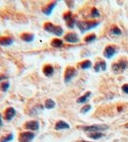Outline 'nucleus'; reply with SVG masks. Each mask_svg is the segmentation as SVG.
<instances>
[{
    "label": "nucleus",
    "instance_id": "f257e3e1",
    "mask_svg": "<svg viewBox=\"0 0 128 142\" xmlns=\"http://www.w3.org/2000/svg\"><path fill=\"white\" fill-rule=\"evenodd\" d=\"M44 29L48 33H51L57 37H60L63 35V29L60 26H55L52 23H46L44 26Z\"/></svg>",
    "mask_w": 128,
    "mask_h": 142
},
{
    "label": "nucleus",
    "instance_id": "f03ea898",
    "mask_svg": "<svg viewBox=\"0 0 128 142\" xmlns=\"http://www.w3.org/2000/svg\"><path fill=\"white\" fill-rule=\"evenodd\" d=\"M98 24L100 23H98V22H77L76 23L77 27L79 28V30L82 33L96 28V26H98Z\"/></svg>",
    "mask_w": 128,
    "mask_h": 142
},
{
    "label": "nucleus",
    "instance_id": "7ed1b4c3",
    "mask_svg": "<svg viewBox=\"0 0 128 142\" xmlns=\"http://www.w3.org/2000/svg\"><path fill=\"white\" fill-rule=\"evenodd\" d=\"M77 74L76 68H74L73 66H68L65 69V73H64V81L65 83H69L72 79L74 78V76Z\"/></svg>",
    "mask_w": 128,
    "mask_h": 142
},
{
    "label": "nucleus",
    "instance_id": "20e7f679",
    "mask_svg": "<svg viewBox=\"0 0 128 142\" xmlns=\"http://www.w3.org/2000/svg\"><path fill=\"white\" fill-rule=\"evenodd\" d=\"M127 65H128V63L125 59H121L120 61L114 63V64L112 65V70H113L115 73H120V72H122L123 70H125V69L127 68Z\"/></svg>",
    "mask_w": 128,
    "mask_h": 142
},
{
    "label": "nucleus",
    "instance_id": "39448f33",
    "mask_svg": "<svg viewBox=\"0 0 128 142\" xmlns=\"http://www.w3.org/2000/svg\"><path fill=\"white\" fill-rule=\"evenodd\" d=\"M63 19L66 21V25L69 29H73L75 27V24H76V20L74 18L73 14L69 11V12H66L63 15Z\"/></svg>",
    "mask_w": 128,
    "mask_h": 142
},
{
    "label": "nucleus",
    "instance_id": "423d86ee",
    "mask_svg": "<svg viewBox=\"0 0 128 142\" xmlns=\"http://www.w3.org/2000/svg\"><path fill=\"white\" fill-rule=\"evenodd\" d=\"M108 128V125H90V126H85L83 127V130L86 131V132H100V131H104V130H106Z\"/></svg>",
    "mask_w": 128,
    "mask_h": 142
},
{
    "label": "nucleus",
    "instance_id": "0eeeda50",
    "mask_svg": "<svg viewBox=\"0 0 128 142\" xmlns=\"http://www.w3.org/2000/svg\"><path fill=\"white\" fill-rule=\"evenodd\" d=\"M34 138V134L32 132H22L19 135V141L20 142H31Z\"/></svg>",
    "mask_w": 128,
    "mask_h": 142
},
{
    "label": "nucleus",
    "instance_id": "6e6552de",
    "mask_svg": "<svg viewBox=\"0 0 128 142\" xmlns=\"http://www.w3.org/2000/svg\"><path fill=\"white\" fill-rule=\"evenodd\" d=\"M64 40L67 43H70V44H76V43H78L80 41L78 35L75 34V33H68V34H66L65 37H64Z\"/></svg>",
    "mask_w": 128,
    "mask_h": 142
},
{
    "label": "nucleus",
    "instance_id": "1a4fd4ad",
    "mask_svg": "<svg viewBox=\"0 0 128 142\" xmlns=\"http://www.w3.org/2000/svg\"><path fill=\"white\" fill-rule=\"evenodd\" d=\"M115 52H116V47L114 46H108V47H106V49L104 51V55L106 58H112Z\"/></svg>",
    "mask_w": 128,
    "mask_h": 142
},
{
    "label": "nucleus",
    "instance_id": "9d476101",
    "mask_svg": "<svg viewBox=\"0 0 128 142\" xmlns=\"http://www.w3.org/2000/svg\"><path fill=\"white\" fill-rule=\"evenodd\" d=\"M25 128L30 130H38L40 128V123L38 120H30L25 123Z\"/></svg>",
    "mask_w": 128,
    "mask_h": 142
},
{
    "label": "nucleus",
    "instance_id": "9b49d317",
    "mask_svg": "<svg viewBox=\"0 0 128 142\" xmlns=\"http://www.w3.org/2000/svg\"><path fill=\"white\" fill-rule=\"evenodd\" d=\"M16 115V110L14 108H8L5 110V114H4V117L6 120H11L14 116Z\"/></svg>",
    "mask_w": 128,
    "mask_h": 142
},
{
    "label": "nucleus",
    "instance_id": "f8f14e48",
    "mask_svg": "<svg viewBox=\"0 0 128 142\" xmlns=\"http://www.w3.org/2000/svg\"><path fill=\"white\" fill-rule=\"evenodd\" d=\"M13 44V39L9 37H1L0 38V46L3 47H8Z\"/></svg>",
    "mask_w": 128,
    "mask_h": 142
},
{
    "label": "nucleus",
    "instance_id": "ddd939ff",
    "mask_svg": "<svg viewBox=\"0 0 128 142\" xmlns=\"http://www.w3.org/2000/svg\"><path fill=\"white\" fill-rule=\"evenodd\" d=\"M56 4H57V2H56V1L49 3L48 6H46V7L42 9V12H44L46 15H50V14H51V12H52V10H53V8L56 6Z\"/></svg>",
    "mask_w": 128,
    "mask_h": 142
},
{
    "label": "nucleus",
    "instance_id": "4468645a",
    "mask_svg": "<svg viewBox=\"0 0 128 142\" xmlns=\"http://www.w3.org/2000/svg\"><path fill=\"white\" fill-rule=\"evenodd\" d=\"M34 34H29V33H24L21 35V40H23L24 42H27V43H31L34 41Z\"/></svg>",
    "mask_w": 128,
    "mask_h": 142
},
{
    "label": "nucleus",
    "instance_id": "2eb2a0df",
    "mask_svg": "<svg viewBox=\"0 0 128 142\" xmlns=\"http://www.w3.org/2000/svg\"><path fill=\"white\" fill-rule=\"evenodd\" d=\"M42 71H44V74L46 75V76H51L52 74H53V72H54V68L50 65V64H48V65H46L44 67V69H42Z\"/></svg>",
    "mask_w": 128,
    "mask_h": 142
},
{
    "label": "nucleus",
    "instance_id": "dca6fc26",
    "mask_svg": "<svg viewBox=\"0 0 128 142\" xmlns=\"http://www.w3.org/2000/svg\"><path fill=\"white\" fill-rule=\"evenodd\" d=\"M70 128V125L68 123H66L63 120H59L56 122L55 124V129L56 130H59V129H69Z\"/></svg>",
    "mask_w": 128,
    "mask_h": 142
},
{
    "label": "nucleus",
    "instance_id": "f3484780",
    "mask_svg": "<svg viewBox=\"0 0 128 142\" xmlns=\"http://www.w3.org/2000/svg\"><path fill=\"white\" fill-rule=\"evenodd\" d=\"M92 95L91 92H87L86 94L84 95V96H82L80 98H78L77 99V103L78 104H84V103H87V101L89 100V98H90V96Z\"/></svg>",
    "mask_w": 128,
    "mask_h": 142
},
{
    "label": "nucleus",
    "instance_id": "a211bd4d",
    "mask_svg": "<svg viewBox=\"0 0 128 142\" xmlns=\"http://www.w3.org/2000/svg\"><path fill=\"white\" fill-rule=\"evenodd\" d=\"M51 47H55V48H58V47H61L63 46V42H62V40H60V39H54L52 42H51Z\"/></svg>",
    "mask_w": 128,
    "mask_h": 142
},
{
    "label": "nucleus",
    "instance_id": "6ab92c4d",
    "mask_svg": "<svg viewBox=\"0 0 128 142\" xmlns=\"http://www.w3.org/2000/svg\"><path fill=\"white\" fill-rule=\"evenodd\" d=\"M44 107L48 110H51V109H53L55 107V102L53 100H51V99H48L46 101V103H44Z\"/></svg>",
    "mask_w": 128,
    "mask_h": 142
},
{
    "label": "nucleus",
    "instance_id": "aec40b11",
    "mask_svg": "<svg viewBox=\"0 0 128 142\" xmlns=\"http://www.w3.org/2000/svg\"><path fill=\"white\" fill-rule=\"evenodd\" d=\"M88 136L92 139H100L104 136V134L102 132H92V133H89Z\"/></svg>",
    "mask_w": 128,
    "mask_h": 142
},
{
    "label": "nucleus",
    "instance_id": "412c9836",
    "mask_svg": "<svg viewBox=\"0 0 128 142\" xmlns=\"http://www.w3.org/2000/svg\"><path fill=\"white\" fill-rule=\"evenodd\" d=\"M92 66V62L90 60H85L80 63V67L82 69H89Z\"/></svg>",
    "mask_w": 128,
    "mask_h": 142
},
{
    "label": "nucleus",
    "instance_id": "4be33fe9",
    "mask_svg": "<svg viewBox=\"0 0 128 142\" xmlns=\"http://www.w3.org/2000/svg\"><path fill=\"white\" fill-rule=\"evenodd\" d=\"M96 39V35H95V34H91V35L87 36V37L84 39V41H85L86 43H92V42H94Z\"/></svg>",
    "mask_w": 128,
    "mask_h": 142
},
{
    "label": "nucleus",
    "instance_id": "5701e85b",
    "mask_svg": "<svg viewBox=\"0 0 128 142\" xmlns=\"http://www.w3.org/2000/svg\"><path fill=\"white\" fill-rule=\"evenodd\" d=\"M9 86H10L9 82H3V83L0 85V91H2V92H7L8 89H9Z\"/></svg>",
    "mask_w": 128,
    "mask_h": 142
},
{
    "label": "nucleus",
    "instance_id": "b1692460",
    "mask_svg": "<svg viewBox=\"0 0 128 142\" xmlns=\"http://www.w3.org/2000/svg\"><path fill=\"white\" fill-rule=\"evenodd\" d=\"M13 139V134H8V135H6V136H4V137H2L1 139H0V142H9L11 141Z\"/></svg>",
    "mask_w": 128,
    "mask_h": 142
},
{
    "label": "nucleus",
    "instance_id": "393cba45",
    "mask_svg": "<svg viewBox=\"0 0 128 142\" xmlns=\"http://www.w3.org/2000/svg\"><path fill=\"white\" fill-rule=\"evenodd\" d=\"M91 17H92V18H98V17H100V12L98 11L96 8H93V9H92Z\"/></svg>",
    "mask_w": 128,
    "mask_h": 142
},
{
    "label": "nucleus",
    "instance_id": "a878e982",
    "mask_svg": "<svg viewBox=\"0 0 128 142\" xmlns=\"http://www.w3.org/2000/svg\"><path fill=\"white\" fill-rule=\"evenodd\" d=\"M112 33L113 35H121V31L117 27H113L112 29Z\"/></svg>",
    "mask_w": 128,
    "mask_h": 142
},
{
    "label": "nucleus",
    "instance_id": "bb28decb",
    "mask_svg": "<svg viewBox=\"0 0 128 142\" xmlns=\"http://www.w3.org/2000/svg\"><path fill=\"white\" fill-rule=\"evenodd\" d=\"M90 110H91V106H90V105H86L85 107L82 108L81 111H82V112H88Z\"/></svg>",
    "mask_w": 128,
    "mask_h": 142
},
{
    "label": "nucleus",
    "instance_id": "cd10ccee",
    "mask_svg": "<svg viewBox=\"0 0 128 142\" xmlns=\"http://www.w3.org/2000/svg\"><path fill=\"white\" fill-rule=\"evenodd\" d=\"M100 70L102 71H104L106 69V62L104 61H100Z\"/></svg>",
    "mask_w": 128,
    "mask_h": 142
},
{
    "label": "nucleus",
    "instance_id": "c85d7f7f",
    "mask_svg": "<svg viewBox=\"0 0 128 142\" xmlns=\"http://www.w3.org/2000/svg\"><path fill=\"white\" fill-rule=\"evenodd\" d=\"M122 90H123V92H124V93L128 94V84H125V85H123V86H122Z\"/></svg>",
    "mask_w": 128,
    "mask_h": 142
},
{
    "label": "nucleus",
    "instance_id": "c756f323",
    "mask_svg": "<svg viewBox=\"0 0 128 142\" xmlns=\"http://www.w3.org/2000/svg\"><path fill=\"white\" fill-rule=\"evenodd\" d=\"M5 79H7V76H5L3 74H0V82L3 81V80H5Z\"/></svg>",
    "mask_w": 128,
    "mask_h": 142
},
{
    "label": "nucleus",
    "instance_id": "7c9ffc66",
    "mask_svg": "<svg viewBox=\"0 0 128 142\" xmlns=\"http://www.w3.org/2000/svg\"><path fill=\"white\" fill-rule=\"evenodd\" d=\"M124 126H125L126 128H128V123H126V124H125V125H124Z\"/></svg>",
    "mask_w": 128,
    "mask_h": 142
},
{
    "label": "nucleus",
    "instance_id": "2f4dec72",
    "mask_svg": "<svg viewBox=\"0 0 128 142\" xmlns=\"http://www.w3.org/2000/svg\"><path fill=\"white\" fill-rule=\"evenodd\" d=\"M2 125V120H0V126Z\"/></svg>",
    "mask_w": 128,
    "mask_h": 142
},
{
    "label": "nucleus",
    "instance_id": "473e14b6",
    "mask_svg": "<svg viewBox=\"0 0 128 142\" xmlns=\"http://www.w3.org/2000/svg\"><path fill=\"white\" fill-rule=\"evenodd\" d=\"M81 142H88V141H81Z\"/></svg>",
    "mask_w": 128,
    "mask_h": 142
}]
</instances>
